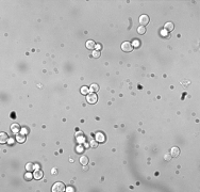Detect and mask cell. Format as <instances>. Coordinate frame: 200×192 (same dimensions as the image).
Segmentation results:
<instances>
[{
  "label": "cell",
  "instance_id": "cell-1",
  "mask_svg": "<svg viewBox=\"0 0 200 192\" xmlns=\"http://www.w3.org/2000/svg\"><path fill=\"white\" fill-rule=\"evenodd\" d=\"M65 190H66L65 185L61 181H58L52 186V192H64Z\"/></svg>",
  "mask_w": 200,
  "mask_h": 192
},
{
  "label": "cell",
  "instance_id": "cell-2",
  "mask_svg": "<svg viewBox=\"0 0 200 192\" xmlns=\"http://www.w3.org/2000/svg\"><path fill=\"white\" fill-rule=\"evenodd\" d=\"M86 100H87L88 104H96L97 100H98V96H97V94H95L94 92L90 93V94H87V96H86Z\"/></svg>",
  "mask_w": 200,
  "mask_h": 192
},
{
  "label": "cell",
  "instance_id": "cell-3",
  "mask_svg": "<svg viewBox=\"0 0 200 192\" xmlns=\"http://www.w3.org/2000/svg\"><path fill=\"white\" fill-rule=\"evenodd\" d=\"M121 49L125 52H131L132 49H133V46L130 42H124L121 44Z\"/></svg>",
  "mask_w": 200,
  "mask_h": 192
},
{
  "label": "cell",
  "instance_id": "cell-4",
  "mask_svg": "<svg viewBox=\"0 0 200 192\" xmlns=\"http://www.w3.org/2000/svg\"><path fill=\"white\" fill-rule=\"evenodd\" d=\"M140 26H143V27H145L146 25H148L149 24V16L148 15H142V16L140 17Z\"/></svg>",
  "mask_w": 200,
  "mask_h": 192
},
{
  "label": "cell",
  "instance_id": "cell-5",
  "mask_svg": "<svg viewBox=\"0 0 200 192\" xmlns=\"http://www.w3.org/2000/svg\"><path fill=\"white\" fill-rule=\"evenodd\" d=\"M76 139L79 143H84L85 142V137L82 131H77L76 132Z\"/></svg>",
  "mask_w": 200,
  "mask_h": 192
},
{
  "label": "cell",
  "instance_id": "cell-6",
  "mask_svg": "<svg viewBox=\"0 0 200 192\" xmlns=\"http://www.w3.org/2000/svg\"><path fill=\"white\" fill-rule=\"evenodd\" d=\"M11 130L12 132H14V133H19V131L21 130L20 126H19V124H17V123H14V124H12L11 125Z\"/></svg>",
  "mask_w": 200,
  "mask_h": 192
},
{
  "label": "cell",
  "instance_id": "cell-7",
  "mask_svg": "<svg viewBox=\"0 0 200 192\" xmlns=\"http://www.w3.org/2000/svg\"><path fill=\"white\" fill-rule=\"evenodd\" d=\"M174 28H175V25H174L171 21H168V23H166L165 26H164V30H166L167 32H170V31H173Z\"/></svg>",
  "mask_w": 200,
  "mask_h": 192
},
{
  "label": "cell",
  "instance_id": "cell-8",
  "mask_svg": "<svg viewBox=\"0 0 200 192\" xmlns=\"http://www.w3.org/2000/svg\"><path fill=\"white\" fill-rule=\"evenodd\" d=\"M8 140H9L8 134L5 133V132H0V143L4 144V143H7L8 142Z\"/></svg>",
  "mask_w": 200,
  "mask_h": 192
},
{
  "label": "cell",
  "instance_id": "cell-9",
  "mask_svg": "<svg viewBox=\"0 0 200 192\" xmlns=\"http://www.w3.org/2000/svg\"><path fill=\"white\" fill-rule=\"evenodd\" d=\"M16 141L19 142V143H23V142L26 141V136L21 132V133H17L16 136Z\"/></svg>",
  "mask_w": 200,
  "mask_h": 192
},
{
  "label": "cell",
  "instance_id": "cell-10",
  "mask_svg": "<svg viewBox=\"0 0 200 192\" xmlns=\"http://www.w3.org/2000/svg\"><path fill=\"white\" fill-rule=\"evenodd\" d=\"M170 155L173 156V157H178L180 155V149L179 147H173L171 150H170Z\"/></svg>",
  "mask_w": 200,
  "mask_h": 192
},
{
  "label": "cell",
  "instance_id": "cell-11",
  "mask_svg": "<svg viewBox=\"0 0 200 192\" xmlns=\"http://www.w3.org/2000/svg\"><path fill=\"white\" fill-rule=\"evenodd\" d=\"M43 175H44V174H43V172H42L41 170H36V171L33 173V176H34L35 179H42V178H43Z\"/></svg>",
  "mask_w": 200,
  "mask_h": 192
},
{
  "label": "cell",
  "instance_id": "cell-12",
  "mask_svg": "<svg viewBox=\"0 0 200 192\" xmlns=\"http://www.w3.org/2000/svg\"><path fill=\"white\" fill-rule=\"evenodd\" d=\"M96 140L98 142H104L106 141V137H104V134L102 132H98L96 134Z\"/></svg>",
  "mask_w": 200,
  "mask_h": 192
},
{
  "label": "cell",
  "instance_id": "cell-13",
  "mask_svg": "<svg viewBox=\"0 0 200 192\" xmlns=\"http://www.w3.org/2000/svg\"><path fill=\"white\" fill-rule=\"evenodd\" d=\"M95 47H96V43H95L94 41L90 39V41H87V42H86V48H87V49H94Z\"/></svg>",
  "mask_w": 200,
  "mask_h": 192
},
{
  "label": "cell",
  "instance_id": "cell-14",
  "mask_svg": "<svg viewBox=\"0 0 200 192\" xmlns=\"http://www.w3.org/2000/svg\"><path fill=\"white\" fill-rule=\"evenodd\" d=\"M80 163L82 164V165H86V164H88V158L86 157V156H81Z\"/></svg>",
  "mask_w": 200,
  "mask_h": 192
},
{
  "label": "cell",
  "instance_id": "cell-15",
  "mask_svg": "<svg viewBox=\"0 0 200 192\" xmlns=\"http://www.w3.org/2000/svg\"><path fill=\"white\" fill-rule=\"evenodd\" d=\"M34 169H35V165L33 163H31V162H29V163L26 164V170H27L28 172H32Z\"/></svg>",
  "mask_w": 200,
  "mask_h": 192
},
{
  "label": "cell",
  "instance_id": "cell-16",
  "mask_svg": "<svg viewBox=\"0 0 200 192\" xmlns=\"http://www.w3.org/2000/svg\"><path fill=\"white\" fill-rule=\"evenodd\" d=\"M32 177H34V176L32 175V172H29V173H26V174H25V179H26L27 181L32 180Z\"/></svg>",
  "mask_w": 200,
  "mask_h": 192
},
{
  "label": "cell",
  "instance_id": "cell-17",
  "mask_svg": "<svg viewBox=\"0 0 200 192\" xmlns=\"http://www.w3.org/2000/svg\"><path fill=\"white\" fill-rule=\"evenodd\" d=\"M90 146H91V147H93V148H96L97 146H98V141H97V140L92 139L90 141Z\"/></svg>",
  "mask_w": 200,
  "mask_h": 192
},
{
  "label": "cell",
  "instance_id": "cell-18",
  "mask_svg": "<svg viewBox=\"0 0 200 192\" xmlns=\"http://www.w3.org/2000/svg\"><path fill=\"white\" fill-rule=\"evenodd\" d=\"M137 33H138V34H145V33H146V28H145V27H143V26L138 27V28H137Z\"/></svg>",
  "mask_w": 200,
  "mask_h": 192
},
{
  "label": "cell",
  "instance_id": "cell-19",
  "mask_svg": "<svg viewBox=\"0 0 200 192\" xmlns=\"http://www.w3.org/2000/svg\"><path fill=\"white\" fill-rule=\"evenodd\" d=\"M98 90H99V86L97 83H93L92 86H91V91H92V92H97Z\"/></svg>",
  "mask_w": 200,
  "mask_h": 192
},
{
  "label": "cell",
  "instance_id": "cell-20",
  "mask_svg": "<svg viewBox=\"0 0 200 192\" xmlns=\"http://www.w3.org/2000/svg\"><path fill=\"white\" fill-rule=\"evenodd\" d=\"M88 91H90V89L86 88V86H82V88H81V93H82V94H84V95H87L88 94Z\"/></svg>",
  "mask_w": 200,
  "mask_h": 192
},
{
  "label": "cell",
  "instance_id": "cell-21",
  "mask_svg": "<svg viewBox=\"0 0 200 192\" xmlns=\"http://www.w3.org/2000/svg\"><path fill=\"white\" fill-rule=\"evenodd\" d=\"M132 44V46H134L135 48H137V47H140V42L138 41V39H134L133 41V43H131Z\"/></svg>",
  "mask_w": 200,
  "mask_h": 192
},
{
  "label": "cell",
  "instance_id": "cell-22",
  "mask_svg": "<svg viewBox=\"0 0 200 192\" xmlns=\"http://www.w3.org/2000/svg\"><path fill=\"white\" fill-rule=\"evenodd\" d=\"M100 51H98V50H95V51H93V53H92V56L94 57V58H99L100 57Z\"/></svg>",
  "mask_w": 200,
  "mask_h": 192
},
{
  "label": "cell",
  "instance_id": "cell-23",
  "mask_svg": "<svg viewBox=\"0 0 200 192\" xmlns=\"http://www.w3.org/2000/svg\"><path fill=\"white\" fill-rule=\"evenodd\" d=\"M171 158H173V156L170 155V154H166V155L164 156V159H165L166 161H170V160H171Z\"/></svg>",
  "mask_w": 200,
  "mask_h": 192
},
{
  "label": "cell",
  "instance_id": "cell-24",
  "mask_svg": "<svg viewBox=\"0 0 200 192\" xmlns=\"http://www.w3.org/2000/svg\"><path fill=\"white\" fill-rule=\"evenodd\" d=\"M161 33H162V35H163L164 37H167V36L169 37V34H168V33H167V31H166V30H163Z\"/></svg>",
  "mask_w": 200,
  "mask_h": 192
},
{
  "label": "cell",
  "instance_id": "cell-25",
  "mask_svg": "<svg viewBox=\"0 0 200 192\" xmlns=\"http://www.w3.org/2000/svg\"><path fill=\"white\" fill-rule=\"evenodd\" d=\"M83 152V146H78V147H77V153H82Z\"/></svg>",
  "mask_w": 200,
  "mask_h": 192
},
{
  "label": "cell",
  "instance_id": "cell-26",
  "mask_svg": "<svg viewBox=\"0 0 200 192\" xmlns=\"http://www.w3.org/2000/svg\"><path fill=\"white\" fill-rule=\"evenodd\" d=\"M96 48H97V50H101V48H102V46L100 44H96Z\"/></svg>",
  "mask_w": 200,
  "mask_h": 192
},
{
  "label": "cell",
  "instance_id": "cell-27",
  "mask_svg": "<svg viewBox=\"0 0 200 192\" xmlns=\"http://www.w3.org/2000/svg\"><path fill=\"white\" fill-rule=\"evenodd\" d=\"M8 143H9V144H13L14 143V139H9V140H8Z\"/></svg>",
  "mask_w": 200,
  "mask_h": 192
},
{
  "label": "cell",
  "instance_id": "cell-28",
  "mask_svg": "<svg viewBox=\"0 0 200 192\" xmlns=\"http://www.w3.org/2000/svg\"><path fill=\"white\" fill-rule=\"evenodd\" d=\"M66 191H69V192H70V191H74V189H72L71 187H69V188H67V189H66Z\"/></svg>",
  "mask_w": 200,
  "mask_h": 192
},
{
  "label": "cell",
  "instance_id": "cell-29",
  "mask_svg": "<svg viewBox=\"0 0 200 192\" xmlns=\"http://www.w3.org/2000/svg\"><path fill=\"white\" fill-rule=\"evenodd\" d=\"M21 130H23V131H21L23 133V132H25V133H28V130L26 129V128H23V129H21Z\"/></svg>",
  "mask_w": 200,
  "mask_h": 192
}]
</instances>
